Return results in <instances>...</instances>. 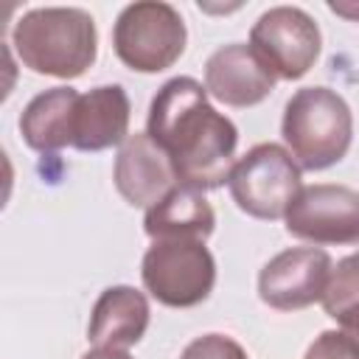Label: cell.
I'll use <instances>...</instances> for the list:
<instances>
[{
	"mask_svg": "<svg viewBox=\"0 0 359 359\" xmlns=\"http://www.w3.org/2000/svg\"><path fill=\"white\" fill-rule=\"evenodd\" d=\"M112 180L118 194L132 208H154L174 185H180L168 154L149 137V132L129 135L115 157Z\"/></svg>",
	"mask_w": 359,
	"mask_h": 359,
	"instance_id": "obj_11",
	"label": "cell"
},
{
	"mask_svg": "<svg viewBox=\"0 0 359 359\" xmlns=\"http://www.w3.org/2000/svg\"><path fill=\"white\" fill-rule=\"evenodd\" d=\"M146 292L168 309H191L208 300L216 283V261L199 238H160L140 264Z\"/></svg>",
	"mask_w": 359,
	"mask_h": 359,
	"instance_id": "obj_5",
	"label": "cell"
},
{
	"mask_svg": "<svg viewBox=\"0 0 359 359\" xmlns=\"http://www.w3.org/2000/svg\"><path fill=\"white\" fill-rule=\"evenodd\" d=\"M188 42L185 20L171 3L143 0L126 6L112 28L118 59L137 73H160L171 67Z\"/></svg>",
	"mask_w": 359,
	"mask_h": 359,
	"instance_id": "obj_4",
	"label": "cell"
},
{
	"mask_svg": "<svg viewBox=\"0 0 359 359\" xmlns=\"http://www.w3.org/2000/svg\"><path fill=\"white\" fill-rule=\"evenodd\" d=\"M81 93L73 87H50L28 101L20 115L22 140L34 151H59L73 146V121Z\"/></svg>",
	"mask_w": 359,
	"mask_h": 359,
	"instance_id": "obj_15",
	"label": "cell"
},
{
	"mask_svg": "<svg viewBox=\"0 0 359 359\" xmlns=\"http://www.w3.org/2000/svg\"><path fill=\"white\" fill-rule=\"evenodd\" d=\"M132 104L121 84L93 87L79 98L73 121V146L81 151H104L129 137Z\"/></svg>",
	"mask_w": 359,
	"mask_h": 359,
	"instance_id": "obj_12",
	"label": "cell"
},
{
	"mask_svg": "<svg viewBox=\"0 0 359 359\" xmlns=\"http://www.w3.org/2000/svg\"><path fill=\"white\" fill-rule=\"evenodd\" d=\"M323 309L359 345V252L345 255L331 269Z\"/></svg>",
	"mask_w": 359,
	"mask_h": 359,
	"instance_id": "obj_16",
	"label": "cell"
},
{
	"mask_svg": "<svg viewBox=\"0 0 359 359\" xmlns=\"http://www.w3.org/2000/svg\"><path fill=\"white\" fill-rule=\"evenodd\" d=\"M250 48L278 79L294 81L314 67L323 48V34L303 8L275 6L255 20L250 31Z\"/></svg>",
	"mask_w": 359,
	"mask_h": 359,
	"instance_id": "obj_7",
	"label": "cell"
},
{
	"mask_svg": "<svg viewBox=\"0 0 359 359\" xmlns=\"http://www.w3.org/2000/svg\"><path fill=\"white\" fill-rule=\"evenodd\" d=\"M328 8H331L334 14L348 17V20H359V6H356V3H328Z\"/></svg>",
	"mask_w": 359,
	"mask_h": 359,
	"instance_id": "obj_20",
	"label": "cell"
},
{
	"mask_svg": "<svg viewBox=\"0 0 359 359\" xmlns=\"http://www.w3.org/2000/svg\"><path fill=\"white\" fill-rule=\"evenodd\" d=\"M283 222L289 236L309 244H359V191L334 182L309 185Z\"/></svg>",
	"mask_w": 359,
	"mask_h": 359,
	"instance_id": "obj_8",
	"label": "cell"
},
{
	"mask_svg": "<svg viewBox=\"0 0 359 359\" xmlns=\"http://www.w3.org/2000/svg\"><path fill=\"white\" fill-rule=\"evenodd\" d=\"M278 76L244 42L222 45L205 62V90L224 107H255L275 90Z\"/></svg>",
	"mask_w": 359,
	"mask_h": 359,
	"instance_id": "obj_10",
	"label": "cell"
},
{
	"mask_svg": "<svg viewBox=\"0 0 359 359\" xmlns=\"http://www.w3.org/2000/svg\"><path fill=\"white\" fill-rule=\"evenodd\" d=\"M230 196L252 219L275 222L283 219L292 208L294 196L303 191L300 165L289 154V149L278 143L252 146L230 171Z\"/></svg>",
	"mask_w": 359,
	"mask_h": 359,
	"instance_id": "obj_6",
	"label": "cell"
},
{
	"mask_svg": "<svg viewBox=\"0 0 359 359\" xmlns=\"http://www.w3.org/2000/svg\"><path fill=\"white\" fill-rule=\"evenodd\" d=\"M149 328V300L135 286H109L93 306L87 339L95 348L126 351L143 339Z\"/></svg>",
	"mask_w": 359,
	"mask_h": 359,
	"instance_id": "obj_13",
	"label": "cell"
},
{
	"mask_svg": "<svg viewBox=\"0 0 359 359\" xmlns=\"http://www.w3.org/2000/svg\"><path fill=\"white\" fill-rule=\"evenodd\" d=\"M331 255L320 247H289L269 258L258 275V297L278 311H300L323 300L331 278Z\"/></svg>",
	"mask_w": 359,
	"mask_h": 359,
	"instance_id": "obj_9",
	"label": "cell"
},
{
	"mask_svg": "<svg viewBox=\"0 0 359 359\" xmlns=\"http://www.w3.org/2000/svg\"><path fill=\"white\" fill-rule=\"evenodd\" d=\"M280 132L300 168L325 171L348 154L353 140V115L337 90L303 87L286 101Z\"/></svg>",
	"mask_w": 359,
	"mask_h": 359,
	"instance_id": "obj_3",
	"label": "cell"
},
{
	"mask_svg": "<svg viewBox=\"0 0 359 359\" xmlns=\"http://www.w3.org/2000/svg\"><path fill=\"white\" fill-rule=\"evenodd\" d=\"M20 62L53 79H79L98 56V31L90 11L76 6H45L25 11L11 31Z\"/></svg>",
	"mask_w": 359,
	"mask_h": 359,
	"instance_id": "obj_2",
	"label": "cell"
},
{
	"mask_svg": "<svg viewBox=\"0 0 359 359\" xmlns=\"http://www.w3.org/2000/svg\"><path fill=\"white\" fill-rule=\"evenodd\" d=\"M180 359H250L247 351L224 334H205L185 345Z\"/></svg>",
	"mask_w": 359,
	"mask_h": 359,
	"instance_id": "obj_17",
	"label": "cell"
},
{
	"mask_svg": "<svg viewBox=\"0 0 359 359\" xmlns=\"http://www.w3.org/2000/svg\"><path fill=\"white\" fill-rule=\"evenodd\" d=\"M81 359H132V356L126 351H118V348H93Z\"/></svg>",
	"mask_w": 359,
	"mask_h": 359,
	"instance_id": "obj_19",
	"label": "cell"
},
{
	"mask_svg": "<svg viewBox=\"0 0 359 359\" xmlns=\"http://www.w3.org/2000/svg\"><path fill=\"white\" fill-rule=\"evenodd\" d=\"M216 227V213L205 199V191L191 185H174L154 208L146 210L143 230L151 241L160 238H199L205 241Z\"/></svg>",
	"mask_w": 359,
	"mask_h": 359,
	"instance_id": "obj_14",
	"label": "cell"
},
{
	"mask_svg": "<svg viewBox=\"0 0 359 359\" xmlns=\"http://www.w3.org/2000/svg\"><path fill=\"white\" fill-rule=\"evenodd\" d=\"M146 132L168 154L180 185L213 191L230 180L238 129L210 107L208 90L196 79L174 76L157 90L149 104Z\"/></svg>",
	"mask_w": 359,
	"mask_h": 359,
	"instance_id": "obj_1",
	"label": "cell"
},
{
	"mask_svg": "<svg viewBox=\"0 0 359 359\" xmlns=\"http://www.w3.org/2000/svg\"><path fill=\"white\" fill-rule=\"evenodd\" d=\"M303 359H359V345L345 331H323Z\"/></svg>",
	"mask_w": 359,
	"mask_h": 359,
	"instance_id": "obj_18",
	"label": "cell"
}]
</instances>
